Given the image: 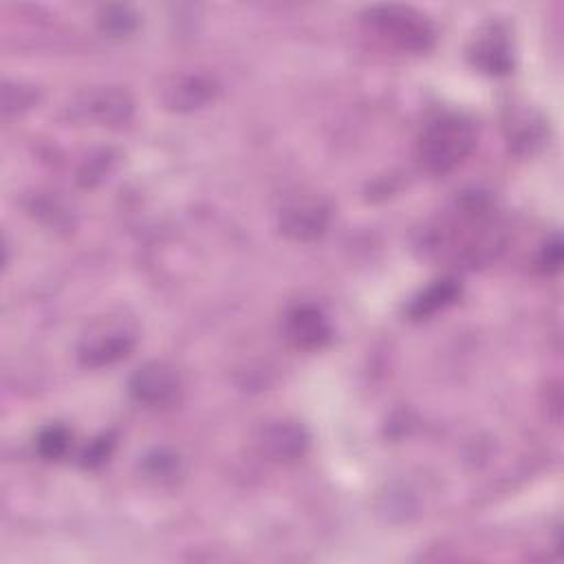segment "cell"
<instances>
[{"label":"cell","mask_w":564,"mask_h":564,"mask_svg":"<svg viewBox=\"0 0 564 564\" xmlns=\"http://www.w3.org/2000/svg\"><path fill=\"white\" fill-rule=\"evenodd\" d=\"M134 346V330L123 319H99L79 339L77 355L88 368L110 366L130 355Z\"/></svg>","instance_id":"cell-4"},{"label":"cell","mask_w":564,"mask_h":564,"mask_svg":"<svg viewBox=\"0 0 564 564\" xmlns=\"http://www.w3.org/2000/svg\"><path fill=\"white\" fill-rule=\"evenodd\" d=\"M469 57L474 66H478L482 73H489V75L509 73L513 66V57H511V44L505 29L498 24L482 26L471 40Z\"/></svg>","instance_id":"cell-7"},{"label":"cell","mask_w":564,"mask_h":564,"mask_svg":"<svg viewBox=\"0 0 564 564\" xmlns=\"http://www.w3.org/2000/svg\"><path fill=\"white\" fill-rule=\"evenodd\" d=\"M476 145V128L469 117L445 112L432 119L419 139V159L432 174L458 167Z\"/></svg>","instance_id":"cell-2"},{"label":"cell","mask_w":564,"mask_h":564,"mask_svg":"<svg viewBox=\"0 0 564 564\" xmlns=\"http://www.w3.org/2000/svg\"><path fill=\"white\" fill-rule=\"evenodd\" d=\"M260 449L278 463H289L300 458L308 447V434L304 425L295 421H271L260 432Z\"/></svg>","instance_id":"cell-8"},{"label":"cell","mask_w":564,"mask_h":564,"mask_svg":"<svg viewBox=\"0 0 564 564\" xmlns=\"http://www.w3.org/2000/svg\"><path fill=\"white\" fill-rule=\"evenodd\" d=\"M286 337L297 348H319L330 339V326L317 306L302 304L286 315Z\"/></svg>","instance_id":"cell-9"},{"label":"cell","mask_w":564,"mask_h":564,"mask_svg":"<svg viewBox=\"0 0 564 564\" xmlns=\"http://www.w3.org/2000/svg\"><path fill=\"white\" fill-rule=\"evenodd\" d=\"M460 295V284L454 278H441L436 282H432L425 291H421L408 306V315L414 319H423L434 315L436 311H443L445 306H449L452 302H456V297Z\"/></svg>","instance_id":"cell-11"},{"label":"cell","mask_w":564,"mask_h":564,"mask_svg":"<svg viewBox=\"0 0 564 564\" xmlns=\"http://www.w3.org/2000/svg\"><path fill=\"white\" fill-rule=\"evenodd\" d=\"M214 97V84L200 75H185L165 88V104L172 110H194Z\"/></svg>","instance_id":"cell-10"},{"label":"cell","mask_w":564,"mask_h":564,"mask_svg":"<svg viewBox=\"0 0 564 564\" xmlns=\"http://www.w3.org/2000/svg\"><path fill=\"white\" fill-rule=\"evenodd\" d=\"M181 381L172 366L163 361H148L130 377L132 397L150 408H161L178 397Z\"/></svg>","instance_id":"cell-6"},{"label":"cell","mask_w":564,"mask_h":564,"mask_svg":"<svg viewBox=\"0 0 564 564\" xmlns=\"http://www.w3.org/2000/svg\"><path fill=\"white\" fill-rule=\"evenodd\" d=\"M110 447H112V441H110V436H101V438H97V441H93L88 447H86V452H84V465L86 467H97L99 463H104L106 460V456H108V452H110Z\"/></svg>","instance_id":"cell-16"},{"label":"cell","mask_w":564,"mask_h":564,"mask_svg":"<svg viewBox=\"0 0 564 564\" xmlns=\"http://www.w3.org/2000/svg\"><path fill=\"white\" fill-rule=\"evenodd\" d=\"M560 264H562V242L557 236H553L540 251V258H538V267L544 271V273H555L560 271Z\"/></svg>","instance_id":"cell-15"},{"label":"cell","mask_w":564,"mask_h":564,"mask_svg":"<svg viewBox=\"0 0 564 564\" xmlns=\"http://www.w3.org/2000/svg\"><path fill=\"white\" fill-rule=\"evenodd\" d=\"M88 110L97 121H101L106 126H115V123L128 121V117L132 112V104L126 93L106 88L88 101Z\"/></svg>","instance_id":"cell-12"},{"label":"cell","mask_w":564,"mask_h":564,"mask_svg":"<svg viewBox=\"0 0 564 564\" xmlns=\"http://www.w3.org/2000/svg\"><path fill=\"white\" fill-rule=\"evenodd\" d=\"M364 24L370 33L394 44L401 51L423 53L434 44V26L412 7L377 4L364 11Z\"/></svg>","instance_id":"cell-3"},{"label":"cell","mask_w":564,"mask_h":564,"mask_svg":"<svg viewBox=\"0 0 564 564\" xmlns=\"http://www.w3.org/2000/svg\"><path fill=\"white\" fill-rule=\"evenodd\" d=\"M37 454L44 460H59L70 447V432L64 425L51 423L37 434Z\"/></svg>","instance_id":"cell-14"},{"label":"cell","mask_w":564,"mask_h":564,"mask_svg":"<svg viewBox=\"0 0 564 564\" xmlns=\"http://www.w3.org/2000/svg\"><path fill=\"white\" fill-rule=\"evenodd\" d=\"M99 26L112 37L130 35L137 29V13L123 4H108L99 11Z\"/></svg>","instance_id":"cell-13"},{"label":"cell","mask_w":564,"mask_h":564,"mask_svg":"<svg viewBox=\"0 0 564 564\" xmlns=\"http://www.w3.org/2000/svg\"><path fill=\"white\" fill-rule=\"evenodd\" d=\"M330 209L317 196H295L280 209V229L293 240H315L328 227Z\"/></svg>","instance_id":"cell-5"},{"label":"cell","mask_w":564,"mask_h":564,"mask_svg":"<svg viewBox=\"0 0 564 564\" xmlns=\"http://www.w3.org/2000/svg\"><path fill=\"white\" fill-rule=\"evenodd\" d=\"M502 247V229L482 198H460L430 231L425 249L463 267L489 262Z\"/></svg>","instance_id":"cell-1"}]
</instances>
